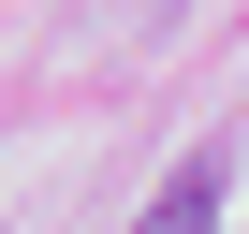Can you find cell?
Here are the masks:
<instances>
[{"label": "cell", "instance_id": "obj_1", "mask_svg": "<svg viewBox=\"0 0 249 234\" xmlns=\"http://www.w3.org/2000/svg\"><path fill=\"white\" fill-rule=\"evenodd\" d=\"M132 234H220V176H205V161H191V176H161V205H147Z\"/></svg>", "mask_w": 249, "mask_h": 234}]
</instances>
